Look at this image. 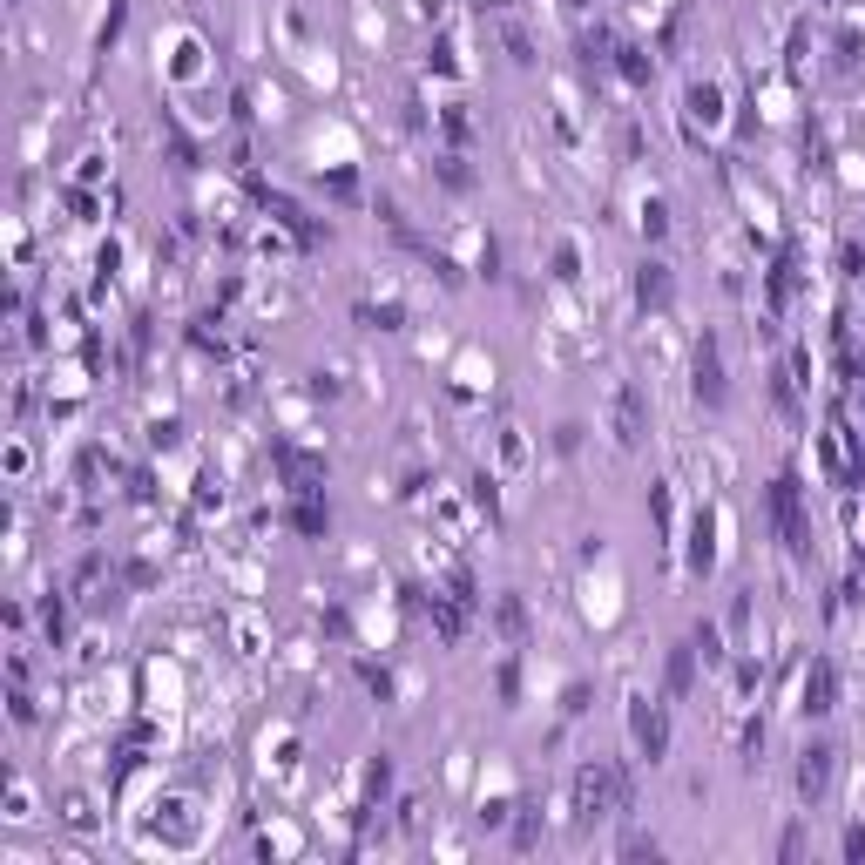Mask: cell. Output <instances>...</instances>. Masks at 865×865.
Wrapping results in <instances>:
<instances>
[{
    "mask_svg": "<svg viewBox=\"0 0 865 865\" xmlns=\"http://www.w3.org/2000/svg\"><path fill=\"white\" fill-rule=\"evenodd\" d=\"M433 176H440V183H447L453 196H460V190H474V169H467V156H460V149H447V156L433 163Z\"/></svg>",
    "mask_w": 865,
    "mask_h": 865,
    "instance_id": "19",
    "label": "cell"
},
{
    "mask_svg": "<svg viewBox=\"0 0 865 865\" xmlns=\"http://www.w3.org/2000/svg\"><path fill=\"white\" fill-rule=\"evenodd\" d=\"M440 129H447V142H453V149H460V142L474 136V122H467L460 109H440Z\"/></svg>",
    "mask_w": 865,
    "mask_h": 865,
    "instance_id": "27",
    "label": "cell"
},
{
    "mask_svg": "<svg viewBox=\"0 0 865 865\" xmlns=\"http://www.w3.org/2000/svg\"><path fill=\"white\" fill-rule=\"evenodd\" d=\"M764 507H771V528H778L784 561H791V568H811V561H818V534H811V507H805V474L784 467V474L771 480Z\"/></svg>",
    "mask_w": 865,
    "mask_h": 865,
    "instance_id": "1",
    "label": "cell"
},
{
    "mask_svg": "<svg viewBox=\"0 0 865 865\" xmlns=\"http://www.w3.org/2000/svg\"><path fill=\"white\" fill-rule=\"evenodd\" d=\"M690 642H697V663H703V670H730V649H724V629H717V622H697V629H690Z\"/></svg>",
    "mask_w": 865,
    "mask_h": 865,
    "instance_id": "14",
    "label": "cell"
},
{
    "mask_svg": "<svg viewBox=\"0 0 865 865\" xmlns=\"http://www.w3.org/2000/svg\"><path fill=\"white\" fill-rule=\"evenodd\" d=\"M41 629H48V642H55V649H68V595H61V588H48V595H41Z\"/></svg>",
    "mask_w": 865,
    "mask_h": 865,
    "instance_id": "17",
    "label": "cell"
},
{
    "mask_svg": "<svg viewBox=\"0 0 865 865\" xmlns=\"http://www.w3.org/2000/svg\"><path fill=\"white\" fill-rule=\"evenodd\" d=\"M555 278H561V284L582 278V271H575V244H561V251H555Z\"/></svg>",
    "mask_w": 865,
    "mask_h": 865,
    "instance_id": "30",
    "label": "cell"
},
{
    "mask_svg": "<svg viewBox=\"0 0 865 865\" xmlns=\"http://www.w3.org/2000/svg\"><path fill=\"white\" fill-rule=\"evenodd\" d=\"M115 34H122V0L109 7V21H102V34H95V55H109V48H115Z\"/></svg>",
    "mask_w": 865,
    "mask_h": 865,
    "instance_id": "28",
    "label": "cell"
},
{
    "mask_svg": "<svg viewBox=\"0 0 865 865\" xmlns=\"http://www.w3.org/2000/svg\"><path fill=\"white\" fill-rule=\"evenodd\" d=\"M636 230H642V244L656 251V244L670 237V203H663V196H642V210H636Z\"/></svg>",
    "mask_w": 865,
    "mask_h": 865,
    "instance_id": "15",
    "label": "cell"
},
{
    "mask_svg": "<svg viewBox=\"0 0 865 865\" xmlns=\"http://www.w3.org/2000/svg\"><path fill=\"white\" fill-rule=\"evenodd\" d=\"M609 68H615V75H622L629 88H649V82H656V55H649L642 41H615Z\"/></svg>",
    "mask_w": 865,
    "mask_h": 865,
    "instance_id": "10",
    "label": "cell"
},
{
    "mask_svg": "<svg viewBox=\"0 0 865 865\" xmlns=\"http://www.w3.org/2000/svg\"><path fill=\"white\" fill-rule=\"evenodd\" d=\"M359 676H365V690H372L379 703H392V697H399V683H392V670H379V663H359Z\"/></svg>",
    "mask_w": 865,
    "mask_h": 865,
    "instance_id": "25",
    "label": "cell"
},
{
    "mask_svg": "<svg viewBox=\"0 0 865 865\" xmlns=\"http://www.w3.org/2000/svg\"><path fill=\"white\" fill-rule=\"evenodd\" d=\"M622 852H649V859H656L663 845H656V832H629V838H622Z\"/></svg>",
    "mask_w": 865,
    "mask_h": 865,
    "instance_id": "32",
    "label": "cell"
},
{
    "mask_svg": "<svg viewBox=\"0 0 865 865\" xmlns=\"http://www.w3.org/2000/svg\"><path fill=\"white\" fill-rule=\"evenodd\" d=\"M61 825H95V811H88V798H61Z\"/></svg>",
    "mask_w": 865,
    "mask_h": 865,
    "instance_id": "29",
    "label": "cell"
},
{
    "mask_svg": "<svg viewBox=\"0 0 865 865\" xmlns=\"http://www.w3.org/2000/svg\"><path fill=\"white\" fill-rule=\"evenodd\" d=\"M683 109H690V122L717 129V115H724V95H717L710 82H690V88H683Z\"/></svg>",
    "mask_w": 865,
    "mask_h": 865,
    "instance_id": "13",
    "label": "cell"
},
{
    "mask_svg": "<svg viewBox=\"0 0 865 865\" xmlns=\"http://www.w3.org/2000/svg\"><path fill=\"white\" fill-rule=\"evenodd\" d=\"M318 183H325V196H332V203H345V210L359 203V169H325Z\"/></svg>",
    "mask_w": 865,
    "mask_h": 865,
    "instance_id": "21",
    "label": "cell"
},
{
    "mask_svg": "<svg viewBox=\"0 0 865 865\" xmlns=\"http://www.w3.org/2000/svg\"><path fill=\"white\" fill-rule=\"evenodd\" d=\"M548 838V818H541V805H521V818H514V852H534Z\"/></svg>",
    "mask_w": 865,
    "mask_h": 865,
    "instance_id": "18",
    "label": "cell"
},
{
    "mask_svg": "<svg viewBox=\"0 0 865 865\" xmlns=\"http://www.w3.org/2000/svg\"><path fill=\"white\" fill-rule=\"evenodd\" d=\"M284 521H291L298 534H332V507L318 501V494H298V501L284 507Z\"/></svg>",
    "mask_w": 865,
    "mask_h": 865,
    "instance_id": "12",
    "label": "cell"
},
{
    "mask_svg": "<svg viewBox=\"0 0 865 865\" xmlns=\"http://www.w3.org/2000/svg\"><path fill=\"white\" fill-rule=\"evenodd\" d=\"M832 778H838V744H825V737H805V751H798V764H791L798 805L818 811L825 798H832Z\"/></svg>",
    "mask_w": 865,
    "mask_h": 865,
    "instance_id": "3",
    "label": "cell"
},
{
    "mask_svg": "<svg viewBox=\"0 0 865 865\" xmlns=\"http://www.w3.org/2000/svg\"><path fill=\"white\" fill-rule=\"evenodd\" d=\"M426 61H433L440 75H460V55H453V34H440V41L426 48Z\"/></svg>",
    "mask_w": 865,
    "mask_h": 865,
    "instance_id": "26",
    "label": "cell"
},
{
    "mask_svg": "<svg viewBox=\"0 0 865 865\" xmlns=\"http://www.w3.org/2000/svg\"><path fill=\"white\" fill-rule=\"evenodd\" d=\"M352 318H359L365 332H399V325H406V311H399V305H352Z\"/></svg>",
    "mask_w": 865,
    "mask_h": 865,
    "instance_id": "20",
    "label": "cell"
},
{
    "mask_svg": "<svg viewBox=\"0 0 865 865\" xmlns=\"http://www.w3.org/2000/svg\"><path fill=\"white\" fill-rule=\"evenodd\" d=\"M683 575H690V582H710V575H717V507H697V514H690V555H683Z\"/></svg>",
    "mask_w": 865,
    "mask_h": 865,
    "instance_id": "7",
    "label": "cell"
},
{
    "mask_svg": "<svg viewBox=\"0 0 865 865\" xmlns=\"http://www.w3.org/2000/svg\"><path fill=\"white\" fill-rule=\"evenodd\" d=\"M690 690H697V642H676V649H670V670H663V697L683 703Z\"/></svg>",
    "mask_w": 865,
    "mask_h": 865,
    "instance_id": "11",
    "label": "cell"
},
{
    "mask_svg": "<svg viewBox=\"0 0 865 865\" xmlns=\"http://www.w3.org/2000/svg\"><path fill=\"white\" fill-rule=\"evenodd\" d=\"M771 406H778L791 426H805V406H798V379L784 372V365H771Z\"/></svg>",
    "mask_w": 865,
    "mask_h": 865,
    "instance_id": "16",
    "label": "cell"
},
{
    "mask_svg": "<svg viewBox=\"0 0 865 865\" xmlns=\"http://www.w3.org/2000/svg\"><path fill=\"white\" fill-rule=\"evenodd\" d=\"M467 487H474V507L494 521V528H501V480H494V474H474Z\"/></svg>",
    "mask_w": 865,
    "mask_h": 865,
    "instance_id": "22",
    "label": "cell"
},
{
    "mask_svg": "<svg viewBox=\"0 0 865 865\" xmlns=\"http://www.w3.org/2000/svg\"><path fill=\"white\" fill-rule=\"evenodd\" d=\"M629 744L642 764H670V697L629 690Z\"/></svg>",
    "mask_w": 865,
    "mask_h": 865,
    "instance_id": "2",
    "label": "cell"
},
{
    "mask_svg": "<svg viewBox=\"0 0 865 865\" xmlns=\"http://www.w3.org/2000/svg\"><path fill=\"white\" fill-rule=\"evenodd\" d=\"M494 636H501L507 649H521V642H528V602H521L514 588H501V595H494Z\"/></svg>",
    "mask_w": 865,
    "mask_h": 865,
    "instance_id": "9",
    "label": "cell"
},
{
    "mask_svg": "<svg viewBox=\"0 0 865 865\" xmlns=\"http://www.w3.org/2000/svg\"><path fill=\"white\" fill-rule=\"evenodd\" d=\"M798 852H805V825H791V832L778 838V859H798Z\"/></svg>",
    "mask_w": 865,
    "mask_h": 865,
    "instance_id": "31",
    "label": "cell"
},
{
    "mask_svg": "<svg viewBox=\"0 0 865 865\" xmlns=\"http://www.w3.org/2000/svg\"><path fill=\"white\" fill-rule=\"evenodd\" d=\"M636 305L649 311V318H663V311L676 305V278H670L663 257H642V264H636Z\"/></svg>",
    "mask_w": 865,
    "mask_h": 865,
    "instance_id": "8",
    "label": "cell"
},
{
    "mask_svg": "<svg viewBox=\"0 0 865 865\" xmlns=\"http://www.w3.org/2000/svg\"><path fill=\"white\" fill-rule=\"evenodd\" d=\"M609 426H615V447H629V453L642 447V433H649V399H642L636 379H622V386H615V413H609Z\"/></svg>",
    "mask_w": 865,
    "mask_h": 865,
    "instance_id": "6",
    "label": "cell"
},
{
    "mask_svg": "<svg viewBox=\"0 0 865 865\" xmlns=\"http://www.w3.org/2000/svg\"><path fill=\"white\" fill-rule=\"evenodd\" d=\"M737 757H744V764L764 757V717H744V730H737Z\"/></svg>",
    "mask_w": 865,
    "mask_h": 865,
    "instance_id": "24",
    "label": "cell"
},
{
    "mask_svg": "<svg viewBox=\"0 0 865 865\" xmlns=\"http://www.w3.org/2000/svg\"><path fill=\"white\" fill-rule=\"evenodd\" d=\"M845 859H865V825H845Z\"/></svg>",
    "mask_w": 865,
    "mask_h": 865,
    "instance_id": "33",
    "label": "cell"
},
{
    "mask_svg": "<svg viewBox=\"0 0 865 865\" xmlns=\"http://www.w3.org/2000/svg\"><path fill=\"white\" fill-rule=\"evenodd\" d=\"M386 791H392V757L379 751V757H372V764H365V805H379Z\"/></svg>",
    "mask_w": 865,
    "mask_h": 865,
    "instance_id": "23",
    "label": "cell"
},
{
    "mask_svg": "<svg viewBox=\"0 0 865 865\" xmlns=\"http://www.w3.org/2000/svg\"><path fill=\"white\" fill-rule=\"evenodd\" d=\"M690 399H697L703 413H724V406H730V379H724V345H717V332L697 338V359H690Z\"/></svg>",
    "mask_w": 865,
    "mask_h": 865,
    "instance_id": "4",
    "label": "cell"
},
{
    "mask_svg": "<svg viewBox=\"0 0 865 865\" xmlns=\"http://www.w3.org/2000/svg\"><path fill=\"white\" fill-rule=\"evenodd\" d=\"M568 7H575V14H582V7H588V0H568Z\"/></svg>",
    "mask_w": 865,
    "mask_h": 865,
    "instance_id": "34",
    "label": "cell"
},
{
    "mask_svg": "<svg viewBox=\"0 0 865 865\" xmlns=\"http://www.w3.org/2000/svg\"><path fill=\"white\" fill-rule=\"evenodd\" d=\"M832 710H838V663L832 656H811L805 683H798V717L818 724V717H832Z\"/></svg>",
    "mask_w": 865,
    "mask_h": 865,
    "instance_id": "5",
    "label": "cell"
}]
</instances>
